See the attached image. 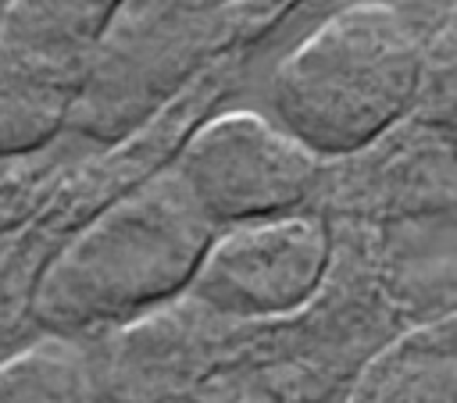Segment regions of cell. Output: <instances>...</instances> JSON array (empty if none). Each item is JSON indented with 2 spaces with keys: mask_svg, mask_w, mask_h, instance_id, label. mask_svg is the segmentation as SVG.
<instances>
[{
  "mask_svg": "<svg viewBox=\"0 0 457 403\" xmlns=\"http://www.w3.org/2000/svg\"><path fill=\"white\" fill-rule=\"evenodd\" d=\"M218 225L175 168L107 203L79 228L36 282L32 310L57 335L136 321L189 292Z\"/></svg>",
  "mask_w": 457,
  "mask_h": 403,
  "instance_id": "obj_1",
  "label": "cell"
},
{
  "mask_svg": "<svg viewBox=\"0 0 457 403\" xmlns=\"http://www.w3.org/2000/svg\"><path fill=\"white\" fill-rule=\"evenodd\" d=\"M421 11L357 0L321 18L271 71L275 118L318 157H346L414 114Z\"/></svg>",
  "mask_w": 457,
  "mask_h": 403,
  "instance_id": "obj_2",
  "label": "cell"
},
{
  "mask_svg": "<svg viewBox=\"0 0 457 403\" xmlns=\"http://www.w3.org/2000/svg\"><path fill=\"white\" fill-rule=\"evenodd\" d=\"M171 168L214 225H236L296 210L318 182L321 157L278 118L225 111L182 143Z\"/></svg>",
  "mask_w": 457,
  "mask_h": 403,
  "instance_id": "obj_3",
  "label": "cell"
},
{
  "mask_svg": "<svg viewBox=\"0 0 457 403\" xmlns=\"http://www.w3.org/2000/svg\"><path fill=\"white\" fill-rule=\"evenodd\" d=\"M328 253V228L314 214L289 210L236 221L211 239L189 292L218 317H282L318 292Z\"/></svg>",
  "mask_w": 457,
  "mask_h": 403,
  "instance_id": "obj_4",
  "label": "cell"
},
{
  "mask_svg": "<svg viewBox=\"0 0 457 403\" xmlns=\"http://www.w3.org/2000/svg\"><path fill=\"white\" fill-rule=\"evenodd\" d=\"M89 371L75 346L43 339L0 364V403H86Z\"/></svg>",
  "mask_w": 457,
  "mask_h": 403,
  "instance_id": "obj_5",
  "label": "cell"
},
{
  "mask_svg": "<svg viewBox=\"0 0 457 403\" xmlns=\"http://www.w3.org/2000/svg\"><path fill=\"white\" fill-rule=\"evenodd\" d=\"M421 11V89L414 118L457 128V0H418Z\"/></svg>",
  "mask_w": 457,
  "mask_h": 403,
  "instance_id": "obj_6",
  "label": "cell"
}]
</instances>
